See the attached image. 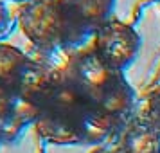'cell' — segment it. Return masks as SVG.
Returning <instances> with one entry per match:
<instances>
[{"label":"cell","mask_w":160,"mask_h":153,"mask_svg":"<svg viewBox=\"0 0 160 153\" xmlns=\"http://www.w3.org/2000/svg\"><path fill=\"white\" fill-rule=\"evenodd\" d=\"M18 25L25 38L43 52L68 49L67 23L59 0H32L18 9Z\"/></svg>","instance_id":"1"},{"label":"cell","mask_w":160,"mask_h":153,"mask_svg":"<svg viewBox=\"0 0 160 153\" xmlns=\"http://www.w3.org/2000/svg\"><path fill=\"white\" fill-rule=\"evenodd\" d=\"M67 23V45L78 47L112 20L115 0H59Z\"/></svg>","instance_id":"2"},{"label":"cell","mask_w":160,"mask_h":153,"mask_svg":"<svg viewBox=\"0 0 160 153\" xmlns=\"http://www.w3.org/2000/svg\"><path fill=\"white\" fill-rule=\"evenodd\" d=\"M140 49V36L133 27L110 20L94 34V51L113 70L124 72L135 61Z\"/></svg>","instance_id":"3"},{"label":"cell","mask_w":160,"mask_h":153,"mask_svg":"<svg viewBox=\"0 0 160 153\" xmlns=\"http://www.w3.org/2000/svg\"><path fill=\"white\" fill-rule=\"evenodd\" d=\"M65 76L83 90L88 101L95 106L97 101L104 95V92L122 76V72L110 69L92 49L74 59Z\"/></svg>","instance_id":"4"},{"label":"cell","mask_w":160,"mask_h":153,"mask_svg":"<svg viewBox=\"0 0 160 153\" xmlns=\"http://www.w3.org/2000/svg\"><path fill=\"white\" fill-rule=\"evenodd\" d=\"M92 106L94 105L88 101L83 90L72 79H68L65 74H61L56 79V83L49 88V92L43 95V99L40 103L42 112L67 117V119H72L78 123Z\"/></svg>","instance_id":"5"},{"label":"cell","mask_w":160,"mask_h":153,"mask_svg":"<svg viewBox=\"0 0 160 153\" xmlns=\"http://www.w3.org/2000/svg\"><path fill=\"white\" fill-rule=\"evenodd\" d=\"M59 76L61 74L56 72L49 65L29 59L13 85V94L20 99H25V101L36 105L40 108L43 95L49 92V88L56 83Z\"/></svg>","instance_id":"6"},{"label":"cell","mask_w":160,"mask_h":153,"mask_svg":"<svg viewBox=\"0 0 160 153\" xmlns=\"http://www.w3.org/2000/svg\"><path fill=\"white\" fill-rule=\"evenodd\" d=\"M32 124L36 128L38 135L43 140L51 142V144H59V146L83 144L78 121H72V119L54 115V114L40 110Z\"/></svg>","instance_id":"7"},{"label":"cell","mask_w":160,"mask_h":153,"mask_svg":"<svg viewBox=\"0 0 160 153\" xmlns=\"http://www.w3.org/2000/svg\"><path fill=\"white\" fill-rule=\"evenodd\" d=\"M131 106H133V90L126 81L124 74L104 92V95L95 105L97 110H101L102 114L113 117L117 121L128 115L131 112Z\"/></svg>","instance_id":"8"},{"label":"cell","mask_w":160,"mask_h":153,"mask_svg":"<svg viewBox=\"0 0 160 153\" xmlns=\"http://www.w3.org/2000/svg\"><path fill=\"white\" fill-rule=\"evenodd\" d=\"M121 124V121H117L113 117L102 114L101 110H97L95 106L88 110L79 121V131L83 144H99L104 139L112 135L115 128Z\"/></svg>","instance_id":"9"},{"label":"cell","mask_w":160,"mask_h":153,"mask_svg":"<svg viewBox=\"0 0 160 153\" xmlns=\"http://www.w3.org/2000/svg\"><path fill=\"white\" fill-rule=\"evenodd\" d=\"M122 153H160V131L149 123L131 124L124 133Z\"/></svg>","instance_id":"10"},{"label":"cell","mask_w":160,"mask_h":153,"mask_svg":"<svg viewBox=\"0 0 160 153\" xmlns=\"http://www.w3.org/2000/svg\"><path fill=\"white\" fill-rule=\"evenodd\" d=\"M29 59V56L23 51H20L18 47L0 42V85L13 92L16 78Z\"/></svg>","instance_id":"11"},{"label":"cell","mask_w":160,"mask_h":153,"mask_svg":"<svg viewBox=\"0 0 160 153\" xmlns=\"http://www.w3.org/2000/svg\"><path fill=\"white\" fill-rule=\"evenodd\" d=\"M148 123L160 131V90H157L148 105Z\"/></svg>","instance_id":"12"},{"label":"cell","mask_w":160,"mask_h":153,"mask_svg":"<svg viewBox=\"0 0 160 153\" xmlns=\"http://www.w3.org/2000/svg\"><path fill=\"white\" fill-rule=\"evenodd\" d=\"M13 99H15V94L9 88L0 85V123H4L9 117L13 108Z\"/></svg>","instance_id":"13"},{"label":"cell","mask_w":160,"mask_h":153,"mask_svg":"<svg viewBox=\"0 0 160 153\" xmlns=\"http://www.w3.org/2000/svg\"><path fill=\"white\" fill-rule=\"evenodd\" d=\"M9 23V11L8 6L4 4V0H0V31H4Z\"/></svg>","instance_id":"14"},{"label":"cell","mask_w":160,"mask_h":153,"mask_svg":"<svg viewBox=\"0 0 160 153\" xmlns=\"http://www.w3.org/2000/svg\"><path fill=\"white\" fill-rule=\"evenodd\" d=\"M92 153H122V151H112V150H95Z\"/></svg>","instance_id":"15"},{"label":"cell","mask_w":160,"mask_h":153,"mask_svg":"<svg viewBox=\"0 0 160 153\" xmlns=\"http://www.w3.org/2000/svg\"><path fill=\"white\" fill-rule=\"evenodd\" d=\"M15 2H20V4H27V2H32V0H15Z\"/></svg>","instance_id":"16"},{"label":"cell","mask_w":160,"mask_h":153,"mask_svg":"<svg viewBox=\"0 0 160 153\" xmlns=\"http://www.w3.org/2000/svg\"><path fill=\"white\" fill-rule=\"evenodd\" d=\"M0 142H4V137H2V130H0Z\"/></svg>","instance_id":"17"}]
</instances>
